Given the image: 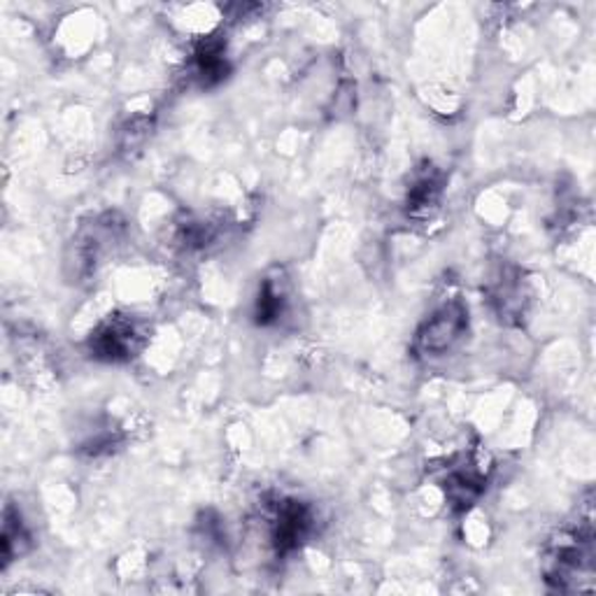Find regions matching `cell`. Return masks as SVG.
<instances>
[{"instance_id":"cell-9","label":"cell","mask_w":596,"mask_h":596,"mask_svg":"<svg viewBox=\"0 0 596 596\" xmlns=\"http://www.w3.org/2000/svg\"><path fill=\"white\" fill-rule=\"evenodd\" d=\"M31 545V536L26 532V526L20 518V513H14L12 508L5 510V526H3V557H5V564H10V561L14 557H22Z\"/></svg>"},{"instance_id":"cell-1","label":"cell","mask_w":596,"mask_h":596,"mask_svg":"<svg viewBox=\"0 0 596 596\" xmlns=\"http://www.w3.org/2000/svg\"><path fill=\"white\" fill-rule=\"evenodd\" d=\"M592 532H571L561 534L559 540L550 545V552L545 557V581L552 583L561 592L583 589L581 581L592 577Z\"/></svg>"},{"instance_id":"cell-8","label":"cell","mask_w":596,"mask_h":596,"mask_svg":"<svg viewBox=\"0 0 596 596\" xmlns=\"http://www.w3.org/2000/svg\"><path fill=\"white\" fill-rule=\"evenodd\" d=\"M491 301L499 305L503 317H522L524 313V287L520 278L503 276L491 292Z\"/></svg>"},{"instance_id":"cell-3","label":"cell","mask_w":596,"mask_h":596,"mask_svg":"<svg viewBox=\"0 0 596 596\" xmlns=\"http://www.w3.org/2000/svg\"><path fill=\"white\" fill-rule=\"evenodd\" d=\"M313 532V513L301 501H282L270 518V540L278 555L299 550Z\"/></svg>"},{"instance_id":"cell-2","label":"cell","mask_w":596,"mask_h":596,"mask_svg":"<svg viewBox=\"0 0 596 596\" xmlns=\"http://www.w3.org/2000/svg\"><path fill=\"white\" fill-rule=\"evenodd\" d=\"M469 331V308L462 301H448L434 311L415 336V350L424 356H446Z\"/></svg>"},{"instance_id":"cell-5","label":"cell","mask_w":596,"mask_h":596,"mask_svg":"<svg viewBox=\"0 0 596 596\" xmlns=\"http://www.w3.org/2000/svg\"><path fill=\"white\" fill-rule=\"evenodd\" d=\"M442 194V175L440 170L434 168L431 163L424 166L419 173H415L411 186H408V196H405V208L408 215H413L417 219L431 217V212L438 208Z\"/></svg>"},{"instance_id":"cell-7","label":"cell","mask_w":596,"mask_h":596,"mask_svg":"<svg viewBox=\"0 0 596 596\" xmlns=\"http://www.w3.org/2000/svg\"><path fill=\"white\" fill-rule=\"evenodd\" d=\"M287 303H289V299H287L284 280H280V276L266 278L259 289L257 313H254V317H257V321L264 327L276 325V321H280L282 315L287 313Z\"/></svg>"},{"instance_id":"cell-4","label":"cell","mask_w":596,"mask_h":596,"mask_svg":"<svg viewBox=\"0 0 596 596\" xmlns=\"http://www.w3.org/2000/svg\"><path fill=\"white\" fill-rule=\"evenodd\" d=\"M135 343H138V331L133 321L124 317H112L89 338L92 354L106 362H126L135 352Z\"/></svg>"},{"instance_id":"cell-6","label":"cell","mask_w":596,"mask_h":596,"mask_svg":"<svg viewBox=\"0 0 596 596\" xmlns=\"http://www.w3.org/2000/svg\"><path fill=\"white\" fill-rule=\"evenodd\" d=\"M485 471L475 462H469L448 471L446 494L454 508L466 510L469 506L478 501V497L485 491Z\"/></svg>"}]
</instances>
